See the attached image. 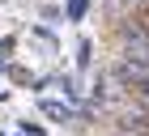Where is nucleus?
Returning <instances> with one entry per match:
<instances>
[{"label": "nucleus", "mask_w": 149, "mask_h": 136, "mask_svg": "<svg viewBox=\"0 0 149 136\" xmlns=\"http://www.w3.org/2000/svg\"><path fill=\"white\" fill-rule=\"evenodd\" d=\"M38 111H43L47 119H56V124H68L72 115H77V106H72L68 98H38Z\"/></svg>", "instance_id": "nucleus-1"}, {"label": "nucleus", "mask_w": 149, "mask_h": 136, "mask_svg": "<svg viewBox=\"0 0 149 136\" xmlns=\"http://www.w3.org/2000/svg\"><path fill=\"white\" fill-rule=\"evenodd\" d=\"M107 13L115 22L119 17H132V13H149V0H107Z\"/></svg>", "instance_id": "nucleus-2"}, {"label": "nucleus", "mask_w": 149, "mask_h": 136, "mask_svg": "<svg viewBox=\"0 0 149 136\" xmlns=\"http://www.w3.org/2000/svg\"><path fill=\"white\" fill-rule=\"evenodd\" d=\"M94 0H64V22H85Z\"/></svg>", "instance_id": "nucleus-3"}, {"label": "nucleus", "mask_w": 149, "mask_h": 136, "mask_svg": "<svg viewBox=\"0 0 149 136\" xmlns=\"http://www.w3.org/2000/svg\"><path fill=\"white\" fill-rule=\"evenodd\" d=\"M90 64H94V38L81 34L77 38V68H90Z\"/></svg>", "instance_id": "nucleus-4"}, {"label": "nucleus", "mask_w": 149, "mask_h": 136, "mask_svg": "<svg viewBox=\"0 0 149 136\" xmlns=\"http://www.w3.org/2000/svg\"><path fill=\"white\" fill-rule=\"evenodd\" d=\"M13 47H17V38H13V34H4V38H0V60H9Z\"/></svg>", "instance_id": "nucleus-5"}, {"label": "nucleus", "mask_w": 149, "mask_h": 136, "mask_svg": "<svg viewBox=\"0 0 149 136\" xmlns=\"http://www.w3.org/2000/svg\"><path fill=\"white\" fill-rule=\"evenodd\" d=\"M17 128H22V132H26V136H47V132H43V128H38V124H30V119H17Z\"/></svg>", "instance_id": "nucleus-6"}, {"label": "nucleus", "mask_w": 149, "mask_h": 136, "mask_svg": "<svg viewBox=\"0 0 149 136\" xmlns=\"http://www.w3.org/2000/svg\"><path fill=\"white\" fill-rule=\"evenodd\" d=\"M136 94H141V98H149V77H145V81L136 85Z\"/></svg>", "instance_id": "nucleus-7"}]
</instances>
